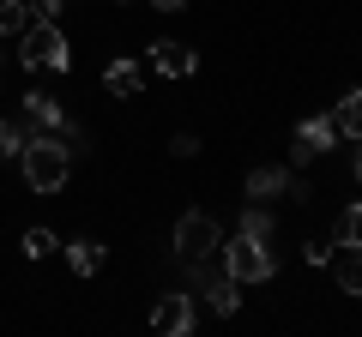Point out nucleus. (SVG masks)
I'll return each instance as SVG.
<instances>
[{
	"label": "nucleus",
	"instance_id": "nucleus-13",
	"mask_svg": "<svg viewBox=\"0 0 362 337\" xmlns=\"http://www.w3.org/2000/svg\"><path fill=\"white\" fill-rule=\"evenodd\" d=\"M103 85L115 97H139V85H145V73H139V61H109V73H103Z\"/></svg>",
	"mask_w": 362,
	"mask_h": 337
},
{
	"label": "nucleus",
	"instance_id": "nucleus-6",
	"mask_svg": "<svg viewBox=\"0 0 362 337\" xmlns=\"http://www.w3.org/2000/svg\"><path fill=\"white\" fill-rule=\"evenodd\" d=\"M151 325L163 337H187V331H194V295H157Z\"/></svg>",
	"mask_w": 362,
	"mask_h": 337
},
{
	"label": "nucleus",
	"instance_id": "nucleus-18",
	"mask_svg": "<svg viewBox=\"0 0 362 337\" xmlns=\"http://www.w3.org/2000/svg\"><path fill=\"white\" fill-rule=\"evenodd\" d=\"M332 241H362V199L338 211V223H332Z\"/></svg>",
	"mask_w": 362,
	"mask_h": 337
},
{
	"label": "nucleus",
	"instance_id": "nucleus-14",
	"mask_svg": "<svg viewBox=\"0 0 362 337\" xmlns=\"http://www.w3.org/2000/svg\"><path fill=\"white\" fill-rule=\"evenodd\" d=\"M30 133H42L37 127V121H0V157H18V151H25V139H30Z\"/></svg>",
	"mask_w": 362,
	"mask_h": 337
},
{
	"label": "nucleus",
	"instance_id": "nucleus-17",
	"mask_svg": "<svg viewBox=\"0 0 362 337\" xmlns=\"http://www.w3.org/2000/svg\"><path fill=\"white\" fill-rule=\"evenodd\" d=\"M30 25V6L25 0H0V37H18Z\"/></svg>",
	"mask_w": 362,
	"mask_h": 337
},
{
	"label": "nucleus",
	"instance_id": "nucleus-11",
	"mask_svg": "<svg viewBox=\"0 0 362 337\" xmlns=\"http://www.w3.org/2000/svg\"><path fill=\"white\" fill-rule=\"evenodd\" d=\"M25 115L37 121L42 133H61V127H66V115H61V103H54L49 91H30V97H25Z\"/></svg>",
	"mask_w": 362,
	"mask_h": 337
},
{
	"label": "nucleus",
	"instance_id": "nucleus-4",
	"mask_svg": "<svg viewBox=\"0 0 362 337\" xmlns=\"http://www.w3.org/2000/svg\"><path fill=\"white\" fill-rule=\"evenodd\" d=\"M175 253H181V265H187V259H211V253H223L218 223H211L206 211H181V217H175Z\"/></svg>",
	"mask_w": 362,
	"mask_h": 337
},
{
	"label": "nucleus",
	"instance_id": "nucleus-7",
	"mask_svg": "<svg viewBox=\"0 0 362 337\" xmlns=\"http://www.w3.org/2000/svg\"><path fill=\"white\" fill-rule=\"evenodd\" d=\"M326 265H332V277H338L344 295H362V241H332Z\"/></svg>",
	"mask_w": 362,
	"mask_h": 337
},
{
	"label": "nucleus",
	"instance_id": "nucleus-16",
	"mask_svg": "<svg viewBox=\"0 0 362 337\" xmlns=\"http://www.w3.org/2000/svg\"><path fill=\"white\" fill-rule=\"evenodd\" d=\"M235 235H254V241H272V211L266 205H247L235 217Z\"/></svg>",
	"mask_w": 362,
	"mask_h": 337
},
{
	"label": "nucleus",
	"instance_id": "nucleus-10",
	"mask_svg": "<svg viewBox=\"0 0 362 337\" xmlns=\"http://www.w3.org/2000/svg\"><path fill=\"white\" fill-rule=\"evenodd\" d=\"M206 307L218 313V319H230V313L242 307V283H235L230 271H218V277H206Z\"/></svg>",
	"mask_w": 362,
	"mask_h": 337
},
{
	"label": "nucleus",
	"instance_id": "nucleus-3",
	"mask_svg": "<svg viewBox=\"0 0 362 337\" xmlns=\"http://www.w3.org/2000/svg\"><path fill=\"white\" fill-rule=\"evenodd\" d=\"M223 271L235 277V283H266L272 271H278V259H272V247L254 241V235H235V241H223Z\"/></svg>",
	"mask_w": 362,
	"mask_h": 337
},
{
	"label": "nucleus",
	"instance_id": "nucleus-23",
	"mask_svg": "<svg viewBox=\"0 0 362 337\" xmlns=\"http://www.w3.org/2000/svg\"><path fill=\"white\" fill-rule=\"evenodd\" d=\"M356 181H362V139H356Z\"/></svg>",
	"mask_w": 362,
	"mask_h": 337
},
{
	"label": "nucleus",
	"instance_id": "nucleus-9",
	"mask_svg": "<svg viewBox=\"0 0 362 337\" xmlns=\"http://www.w3.org/2000/svg\"><path fill=\"white\" fill-rule=\"evenodd\" d=\"M151 66H157V73H169V78H194V49H187V42H151Z\"/></svg>",
	"mask_w": 362,
	"mask_h": 337
},
{
	"label": "nucleus",
	"instance_id": "nucleus-1",
	"mask_svg": "<svg viewBox=\"0 0 362 337\" xmlns=\"http://www.w3.org/2000/svg\"><path fill=\"white\" fill-rule=\"evenodd\" d=\"M18 163H25L30 193H61L66 175H73V151L61 145V133H30L25 151H18Z\"/></svg>",
	"mask_w": 362,
	"mask_h": 337
},
{
	"label": "nucleus",
	"instance_id": "nucleus-20",
	"mask_svg": "<svg viewBox=\"0 0 362 337\" xmlns=\"http://www.w3.org/2000/svg\"><path fill=\"white\" fill-rule=\"evenodd\" d=\"M169 151H175V157H199V139H194V133H175V145H169Z\"/></svg>",
	"mask_w": 362,
	"mask_h": 337
},
{
	"label": "nucleus",
	"instance_id": "nucleus-5",
	"mask_svg": "<svg viewBox=\"0 0 362 337\" xmlns=\"http://www.w3.org/2000/svg\"><path fill=\"white\" fill-rule=\"evenodd\" d=\"M247 199H308V187H302L290 168L259 163V168H247Z\"/></svg>",
	"mask_w": 362,
	"mask_h": 337
},
{
	"label": "nucleus",
	"instance_id": "nucleus-2",
	"mask_svg": "<svg viewBox=\"0 0 362 337\" xmlns=\"http://www.w3.org/2000/svg\"><path fill=\"white\" fill-rule=\"evenodd\" d=\"M18 61H25L30 73H66V66H73V49H66V37H61L54 18H30V25L18 30Z\"/></svg>",
	"mask_w": 362,
	"mask_h": 337
},
{
	"label": "nucleus",
	"instance_id": "nucleus-8",
	"mask_svg": "<svg viewBox=\"0 0 362 337\" xmlns=\"http://www.w3.org/2000/svg\"><path fill=\"white\" fill-rule=\"evenodd\" d=\"M332 145H338L332 121H326V115H308V121L296 127V163H308V157H326Z\"/></svg>",
	"mask_w": 362,
	"mask_h": 337
},
{
	"label": "nucleus",
	"instance_id": "nucleus-12",
	"mask_svg": "<svg viewBox=\"0 0 362 337\" xmlns=\"http://www.w3.org/2000/svg\"><path fill=\"white\" fill-rule=\"evenodd\" d=\"M326 121H332L338 139H362V91H350V97H344V103H338Z\"/></svg>",
	"mask_w": 362,
	"mask_h": 337
},
{
	"label": "nucleus",
	"instance_id": "nucleus-22",
	"mask_svg": "<svg viewBox=\"0 0 362 337\" xmlns=\"http://www.w3.org/2000/svg\"><path fill=\"white\" fill-rule=\"evenodd\" d=\"M157 13H181V6H187V0H151Z\"/></svg>",
	"mask_w": 362,
	"mask_h": 337
},
{
	"label": "nucleus",
	"instance_id": "nucleus-24",
	"mask_svg": "<svg viewBox=\"0 0 362 337\" xmlns=\"http://www.w3.org/2000/svg\"><path fill=\"white\" fill-rule=\"evenodd\" d=\"M61 6H78V0H61Z\"/></svg>",
	"mask_w": 362,
	"mask_h": 337
},
{
	"label": "nucleus",
	"instance_id": "nucleus-21",
	"mask_svg": "<svg viewBox=\"0 0 362 337\" xmlns=\"http://www.w3.org/2000/svg\"><path fill=\"white\" fill-rule=\"evenodd\" d=\"M25 6H30V18H54L61 13V0H25Z\"/></svg>",
	"mask_w": 362,
	"mask_h": 337
},
{
	"label": "nucleus",
	"instance_id": "nucleus-15",
	"mask_svg": "<svg viewBox=\"0 0 362 337\" xmlns=\"http://www.w3.org/2000/svg\"><path fill=\"white\" fill-rule=\"evenodd\" d=\"M66 265H73L78 277H97V265H103V247H97V241H73V247H66Z\"/></svg>",
	"mask_w": 362,
	"mask_h": 337
},
{
	"label": "nucleus",
	"instance_id": "nucleus-19",
	"mask_svg": "<svg viewBox=\"0 0 362 337\" xmlns=\"http://www.w3.org/2000/svg\"><path fill=\"white\" fill-rule=\"evenodd\" d=\"M54 253V235L49 229H25V259H49Z\"/></svg>",
	"mask_w": 362,
	"mask_h": 337
}]
</instances>
